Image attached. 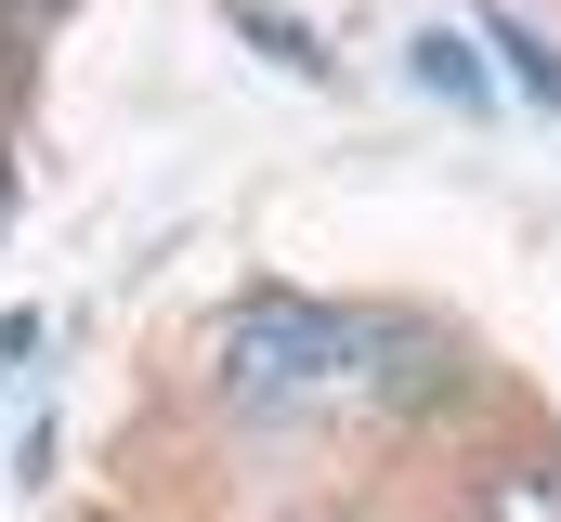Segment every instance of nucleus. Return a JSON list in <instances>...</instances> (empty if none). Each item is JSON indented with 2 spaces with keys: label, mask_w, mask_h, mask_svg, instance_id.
<instances>
[{
  "label": "nucleus",
  "mask_w": 561,
  "mask_h": 522,
  "mask_svg": "<svg viewBox=\"0 0 561 522\" xmlns=\"http://www.w3.org/2000/svg\"><path fill=\"white\" fill-rule=\"evenodd\" d=\"M209 379H222L236 418H313V405H340V392L366 379V353H353V314H340V300L249 287V300L209 327Z\"/></svg>",
  "instance_id": "f257e3e1"
},
{
  "label": "nucleus",
  "mask_w": 561,
  "mask_h": 522,
  "mask_svg": "<svg viewBox=\"0 0 561 522\" xmlns=\"http://www.w3.org/2000/svg\"><path fill=\"white\" fill-rule=\"evenodd\" d=\"M353 353H366V392H379V405H444V392H457V340H444L431 314L366 300V314H353Z\"/></svg>",
  "instance_id": "f03ea898"
},
{
  "label": "nucleus",
  "mask_w": 561,
  "mask_h": 522,
  "mask_svg": "<svg viewBox=\"0 0 561 522\" xmlns=\"http://www.w3.org/2000/svg\"><path fill=\"white\" fill-rule=\"evenodd\" d=\"M405 79H419L431 105H457V118H483V105H496V79H483V53H470L457 26H419V39H405Z\"/></svg>",
  "instance_id": "7ed1b4c3"
},
{
  "label": "nucleus",
  "mask_w": 561,
  "mask_h": 522,
  "mask_svg": "<svg viewBox=\"0 0 561 522\" xmlns=\"http://www.w3.org/2000/svg\"><path fill=\"white\" fill-rule=\"evenodd\" d=\"M483 522H561V457H496L483 470Z\"/></svg>",
  "instance_id": "20e7f679"
},
{
  "label": "nucleus",
  "mask_w": 561,
  "mask_h": 522,
  "mask_svg": "<svg viewBox=\"0 0 561 522\" xmlns=\"http://www.w3.org/2000/svg\"><path fill=\"white\" fill-rule=\"evenodd\" d=\"M249 39H262V66H287V79H327V39L300 26V13H275V0H222Z\"/></svg>",
  "instance_id": "39448f33"
},
{
  "label": "nucleus",
  "mask_w": 561,
  "mask_h": 522,
  "mask_svg": "<svg viewBox=\"0 0 561 522\" xmlns=\"http://www.w3.org/2000/svg\"><path fill=\"white\" fill-rule=\"evenodd\" d=\"M496 53H510V79H523V92H536V105L561 118V53L536 39V26H523V13H496Z\"/></svg>",
  "instance_id": "423d86ee"
},
{
  "label": "nucleus",
  "mask_w": 561,
  "mask_h": 522,
  "mask_svg": "<svg viewBox=\"0 0 561 522\" xmlns=\"http://www.w3.org/2000/svg\"><path fill=\"white\" fill-rule=\"evenodd\" d=\"M0 223H13V170H0Z\"/></svg>",
  "instance_id": "0eeeda50"
}]
</instances>
